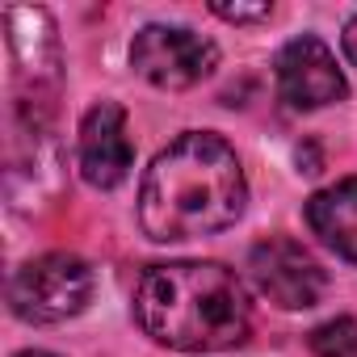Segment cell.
Returning <instances> with one entry per match:
<instances>
[{
	"label": "cell",
	"mask_w": 357,
	"mask_h": 357,
	"mask_svg": "<svg viewBox=\"0 0 357 357\" xmlns=\"http://www.w3.org/2000/svg\"><path fill=\"white\" fill-rule=\"evenodd\" d=\"M248 202V181L236 151L211 135L190 130L168 143L139 185V227L155 244H181L227 231Z\"/></svg>",
	"instance_id": "obj_1"
},
{
	"label": "cell",
	"mask_w": 357,
	"mask_h": 357,
	"mask_svg": "<svg viewBox=\"0 0 357 357\" xmlns=\"http://www.w3.org/2000/svg\"><path fill=\"white\" fill-rule=\"evenodd\" d=\"M139 328L168 349L215 353L248 336L252 311L244 282L219 261H164L139 278Z\"/></svg>",
	"instance_id": "obj_2"
},
{
	"label": "cell",
	"mask_w": 357,
	"mask_h": 357,
	"mask_svg": "<svg viewBox=\"0 0 357 357\" xmlns=\"http://www.w3.org/2000/svg\"><path fill=\"white\" fill-rule=\"evenodd\" d=\"M93 298V269L76 252H43L9 282V307L26 324H63Z\"/></svg>",
	"instance_id": "obj_3"
},
{
	"label": "cell",
	"mask_w": 357,
	"mask_h": 357,
	"mask_svg": "<svg viewBox=\"0 0 357 357\" xmlns=\"http://www.w3.org/2000/svg\"><path fill=\"white\" fill-rule=\"evenodd\" d=\"M219 63V47L185 26H143L130 43V68L168 93L202 84Z\"/></svg>",
	"instance_id": "obj_4"
},
{
	"label": "cell",
	"mask_w": 357,
	"mask_h": 357,
	"mask_svg": "<svg viewBox=\"0 0 357 357\" xmlns=\"http://www.w3.org/2000/svg\"><path fill=\"white\" fill-rule=\"evenodd\" d=\"M248 273H252L257 290L269 303H278L282 311H307L328 290V278H324L319 261L298 240H286V236L261 240L248 257Z\"/></svg>",
	"instance_id": "obj_5"
},
{
	"label": "cell",
	"mask_w": 357,
	"mask_h": 357,
	"mask_svg": "<svg viewBox=\"0 0 357 357\" xmlns=\"http://www.w3.org/2000/svg\"><path fill=\"white\" fill-rule=\"evenodd\" d=\"M76 160H80V176L93 190H114V185L126 181V172L135 164V143H130V126H126L122 105L97 101L80 118Z\"/></svg>",
	"instance_id": "obj_6"
},
{
	"label": "cell",
	"mask_w": 357,
	"mask_h": 357,
	"mask_svg": "<svg viewBox=\"0 0 357 357\" xmlns=\"http://www.w3.org/2000/svg\"><path fill=\"white\" fill-rule=\"evenodd\" d=\"M273 68H278V93L290 109H319V105H332L344 97L340 63L315 34L290 38L278 51Z\"/></svg>",
	"instance_id": "obj_7"
},
{
	"label": "cell",
	"mask_w": 357,
	"mask_h": 357,
	"mask_svg": "<svg viewBox=\"0 0 357 357\" xmlns=\"http://www.w3.org/2000/svg\"><path fill=\"white\" fill-rule=\"evenodd\" d=\"M5 26H9V51L17 63V76L26 84H34V97L43 84L59 80V38H55V22L47 9L34 5H13L5 9Z\"/></svg>",
	"instance_id": "obj_8"
},
{
	"label": "cell",
	"mask_w": 357,
	"mask_h": 357,
	"mask_svg": "<svg viewBox=\"0 0 357 357\" xmlns=\"http://www.w3.org/2000/svg\"><path fill=\"white\" fill-rule=\"evenodd\" d=\"M307 227L349 265H357V176L311 194L307 202Z\"/></svg>",
	"instance_id": "obj_9"
},
{
	"label": "cell",
	"mask_w": 357,
	"mask_h": 357,
	"mask_svg": "<svg viewBox=\"0 0 357 357\" xmlns=\"http://www.w3.org/2000/svg\"><path fill=\"white\" fill-rule=\"evenodd\" d=\"M311 353L315 357H357V319L336 315L311 332Z\"/></svg>",
	"instance_id": "obj_10"
},
{
	"label": "cell",
	"mask_w": 357,
	"mask_h": 357,
	"mask_svg": "<svg viewBox=\"0 0 357 357\" xmlns=\"http://www.w3.org/2000/svg\"><path fill=\"white\" fill-rule=\"evenodd\" d=\"M211 13L223 22H265L273 5H211Z\"/></svg>",
	"instance_id": "obj_11"
},
{
	"label": "cell",
	"mask_w": 357,
	"mask_h": 357,
	"mask_svg": "<svg viewBox=\"0 0 357 357\" xmlns=\"http://www.w3.org/2000/svg\"><path fill=\"white\" fill-rule=\"evenodd\" d=\"M340 47H344V59L357 68V13L349 17V26H344V34H340Z\"/></svg>",
	"instance_id": "obj_12"
},
{
	"label": "cell",
	"mask_w": 357,
	"mask_h": 357,
	"mask_svg": "<svg viewBox=\"0 0 357 357\" xmlns=\"http://www.w3.org/2000/svg\"><path fill=\"white\" fill-rule=\"evenodd\" d=\"M17 357H55V353H47V349H26V353H17Z\"/></svg>",
	"instance_id": "obj_13"
}]
</instances>
